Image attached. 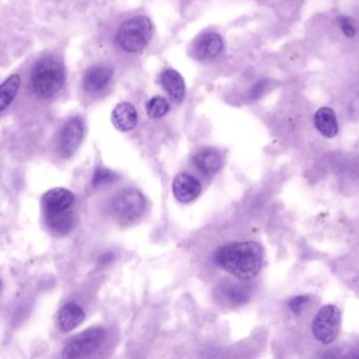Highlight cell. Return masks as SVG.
<instances>
[{"instance_id": "obj_6", "label": "cell", "mask_w": 359, "mask_h": 359, "mask_svg": "<svg viewBox=\"0 0 359 359\" xmlns=\"http://www.w3.org/2000/svg\"><path fill=\"white\" fill-rule=\"evenodd\" d=\"M105 331L103 328H91L68 340L62 357L82 358L94 353L105 342Z\"/></svg>"}, {"instance_id": "obj_17", "label": "cell", "mask_w": 359, "mask_h": 359, "mask_svg": "<svg viewBox=\"0 0 359 359\" xmlns=\"http://www.w3.org/2000/svg\"><path fill=\"white\" fill-rule=\"evenodd\" d=\"M45 221L50 229L60 235L68 234L75 225V217L70 210L60 213H45Z\"/></svg>"}, {"instance_id": "obj_2", "label": "cell", "mask_w": 359, "mask_h": 359, "mask_svg": "<svg viewBox=\"0 0 359 359\" xmlns=\"http://www.w3.org/2000/svg\"><path fill=\"white\" fill-rule=\"evenodd\" d=\"M64 84V68L57 59L43 57L33 66L31 86L37 96L51 98Z\"/></svg>"}, {"instance_id": "obj_14", "label": "cell", "mask_w": 359, "mask_h": 359, "mask_svg": "<svg viewBox=\"0 0 359 359\" xmlns=\"http://www.w3.org/2000/svg\"><path fill=\"white\" fill-rule=\"evenodd\" d=\"M86 318V313L82 307L70 302L64 305L57 315V325L62 332H71L78 327Z\"/></svg>"}, {"instance_id": "obj_16", "label": "cell", "mask_w": 359, "mask_h": 359, "mask_svg": "<svg viewBox=\"0 0 359 359\" xmlns=\"http://www.w3.org/2000/svg\"><path fill=\"white\" fill-rule=\"evenodd\" d=\"M315 128L323 136L333 138L338 134V122L331 108H321L314 115Z\"/></svg>"}, {"instance_id": "obj_23", "label": "cell", "mask_w": 359, "mask_h": 359, "mask_svg": "<svg viewBox=\"0 0 359 359\" xmlns=\"http://www.w3.org/2000/svg\"><path fill=\"white\" fill-rule=\"evenodd\" d=\"M338 24H339L342 32H344L346 37L352 38V37L355 36L356 31H355L354 26H353L350 18L346 17V16H340V17H338Z\"/></svg>"}, {"instance_id": "obj_20", "label": "cell", "mask_w": 359, "mask_h": 359, "mask_svg": "<svg viewBox=\"0 0 359 359\" xmlns=\"http://www.w3.org/2000/svg\"><path fill=\"white\" fill-rule=\"evenodd\" d=\"M223 292L225 298L234 305L242 304V302L247 300L246 292L238 286H228V288L224 289Z\"/></svg>"}, {"instance_id": "obj_3", "label": "cell", "mask_w": 359, "mask_h": 359, "mask_svg": "<svg viewBox=\"0 0 359 359\" xmlns=\"http://www.w3.org/2000/svg\"><path fill=\"white\" fill-rule=\"evenodd\" d=\"M153 26L146 16L130 18L120 26L115 41L124 51L136 53L145 49L152 37Z\"/></svg>"}, {"instance_id": "obj_4", "label": "cell", "mask_w": 359, "mask_h": 359, "mask_svg": "<svg viewBox=\"0 0 359 359\" xmlns=\"http://www.w3.org/2000/svg\"><path fill=\"white\" fill-rule=\"evenodd\" d=\"M147 200L140 191L126 188L118 192L111 201V210L119 221L131 223L142 217Z\"/></svg>"}, {"instance_id": "obj_18", "label": "cell", "mask_w": 359, "mask_h": 359, "mask_svg": "<svg viewBox=\"0 0 359 359\" xmlns=\"http://www.w3.org/2000/svg\"><path fill=\"white\" fill-rule=\"evenodd\" d=\"M20 87V78L17 74L10 76L0 87V111H5L15 98Z\"/></svg>"}, {"instance_id": "obj_10", "label": "cell", "mask_w": 359, "mask_h": 359, "mask_svg": "<svg viewBox=\"0 0 359 359\" xmlns=\"http://www.w3.org/2000/svg\"><path fill=\"white\" fill-rule=\"evenodd\" d=\"M224 50V41L217 33H207L199 37L194 45V56L199 60L217 57Z\"/></svg>"}, {"instance_id": "obj_19", "label": "cell", "mask_w": 359, "mask_h": 359, "mask_svg": "<svg viewBox=\"0 0 359 359\" xmlns=\"http://www.w3.org/2000/svg\"><path fill=\"white\" fill-rule=\"evenodd\" d=\"M169 103L163 97H153L147 103V113H148L149 117L155 118V119L163 117L169 112Z\"/></svg>"}, {"instance_id": "obj_9", "label": "cell", "mask_w": 359, "mask_h": 359, "mask_svg": "<svg viewBox=\"0 0 359 359\" xmlns=\"http://www.w3.org/2000/svg\"><path fill=\"white\" fill-rule=\"evenodd\" d=\"M172 190L180 203H188L200 195L201 184L194 176L188 173H180L174 177Z\"/></svg>"}, {"instance_id": "obj_22", "label": "cell", "mask_w": 359, "mask_h": 359, "mask_svg": "<svg viewBox=\"0 0 359 359\" xmlns=\"http://www.w3.org/2000/svg\"><path fill=\"white\" fill-rule=\"evenodd\" d=\"M308 302L309 296H296V298H292V300H290V310H291L295 315H300L302 314V310H304L305 306H306Z\"/></svg>"}, {"instance_id": "obj_13", "label": "cell", "mask_w": 359, "mask_h": 359, "mask_svg": "<svg viewBox=\"0 0 359 359\" xmlns=\"http://www.w3.org/2000/svg\"><path fill=\"white\" fill-rule=\"evenodd\" d=\"M113 70L107 66H94L87 71L84 76V88L88 92L103 90L111 80Z\"/></svg>"}, {"instance_id": "obj_12", "label": "cell", "mask_w": 359, "mask_h": 359, "mask_svg": "<svg viewBox=\"0 0 359 359\" xmlns=\"http://www.w3.org/2000/svg\"><path fill=\"white\" fill-rule=\"evenodd\" d=\"M195 166L205 175L217 174L223 167V157L219 150L214 148H203L194 155Z\"/></svg>"}, {"instance_id": "obj_24", "label": "cell", "mask_w": 359, "mask_h": 359, "mask_svg": "<svg viewBox=\"0 0 359 359\" xmlns=\"http://www.w3.org/2000/svg\"><path fill=\"white\" fill-rule=\"evenodd\" d=\"M265 87H267V82H265V80H263V82H258V84H256L253 87L252 90L249 93V96L253 99L258 98L261 95H263Z\"/></svg>"}, {"instance_id": "obj_5", "label": "cell", "mask_w": 359, "mask_h": 359, "mask_svg": "<svg viewBox=\"0 0 359 359\" xmlns=\"http://www.w3.org/2000/svg\"><path fill=\"white\" fill-rule=\"evenodd\" d=\"M342 325V313L334 305H325L315 315L312 323V333L319 342L331 344L335 342Z\"/></svg>"}, {"instance_id": "obj_1", "label": "cell", "mask_w": 359, "mask_h": 359, "mask_svg": "<svg viewBox=\"0 0 359 359\" xmlns=\"http://www.w3.org/2000/svg\"><path fill=\"white\" fill-rule=\"evenodd\" d=\"M263 248L255 242H232L217 249L214 261L240 280L256 277L263 267Z\"/></svg>"}, {"instance_id": "obj_7", "label": "cell", "mask_w": 359, "mask_h": 359, "mask_svg": "<svg viewBox=\"0 0 359 359\" xmlns=\"http://www.w3.org/2000/svg\"><path fill=\"white\" fill-rule=\"evenodd\" d=\"M84 122L82 118H71L66 122L59 135V152L62 157L68 159L78 150L84 138Z\"/></svg>"}, {"instance_id": "obj_11", "label": "cell", "mask_w": 359, "mask_h": 359, "mask_svg": "<svg viewBox=\"0 0 359 359\" xmlns=\"http://www.w3.org/2000/svg\"><path fill=\"white\" fill-rule=\"evenodd\" d=\"M112 124L120 132H129L137 126L138 114L130 103H120L112 112Z\"/></svg>"}, {"instance_id": "obj_15", "label": "cell", "mask_w": 359, "mask_h": 359, "mask_svg": "<svg viewBox=\"0 0 359 359\" xmlns=\"http://www.w3.org/2000/svg\"><path fill=\"white\" fill-rule=\"evenodd\" d=\"M161 84L166 92L176 103H182L186 93L184 78L177 71L168 68L161 75Z\"/></svg>"}, {"instance_id": "obj_8", "label": "cell", "mask_w": 359, "mask_h": 359, "mask_svg": "<svg viewBox=\"0 0 359 359\" xmlns=\"http://www.w3.org/2000/svg\"><path fill=\"white\" fill-rule=\"evenodd\" d=\"M75 200L73 193L68 189L54 188L43 194L41 198L43 212L45 213H60L70 210Z\"/></svg>"}, {"instance_id": "obj_21", "label": "cell", "mask_w": 359, "mask_h": 359, "mask_svg": "<svg viewBox=\"0 0 359 359\" xmlns=\"http://www.w3.org/2000/svg\"><path fill=\"white\" fill-rule=\"evenodd\" d=\"M115 175L109 170L103 169V168H98L95 171L94 176H93L92 184L93 186H101L103 184H111L113 182Z\"/></svg>"}]
</instances>
